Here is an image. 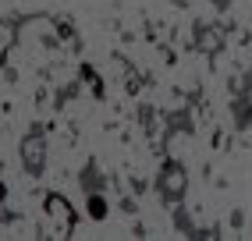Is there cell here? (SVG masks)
<instances>
[{"label": "cell", "instance_id": "cell-1", "mask_svg": "<svg viewBox=\"0 0 252 241\" xmlns=\"http://www.w3.org/2000/svg\"><path fill=\"white\" fill-rule=\"evenodd\" d=\"M46 213H50V220L64 223V227H71V223H75V213H71V206L64 202L61 195H46Z\"/></svg>", "mask_w": 252, "mask_h": 241}]
</instances>
